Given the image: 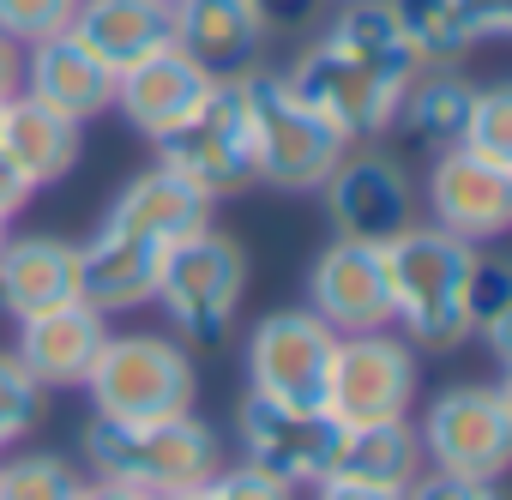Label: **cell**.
I'll return each mask as SVG.
<instances>
[{
    "label": "cell",
    "instance_id": "obj_11",
    "mask_svg": "<svg viewBox=\"0 0 512 500\" xmlns=\"http://www.w3.org/2000/svg\"><path fill=\"white\" fill-rule=\"evenodd\" d=\"M320 199H326V217H332V235H344V241H374V247H386L398 229H410L416 223V181H410V169L392 157V151H344L338 157V169L326 175V187H320Z\"/></svg>",
    "mask_w": 512,
    "mask_h": 500
},
{
    "label": "cell",
    "instance_id": "obj_29",
    "mask_svg": "<svg viewBox=\"0 0 512 500\" xmlns=\"http://www.w3.org/2000/svg\"><path fill=\"white\" fill-rule=\"evenodd\" d=\"M458 145L488 163H512V85H476Z\"/></svg>",
    "mask_w": 512,
    "mask_h": 500
},
{
    "label": "cell",
    "instance_id": "obj_21",
    "mask_svg": "<svg viewBox=\"0 0 512 500\" xmlns=\"http://www.w3.org/2000/svg\"><path fill=\"white\" fill-rule=\"evenodd\" d=\"M205 85H211V79H205L175 43H163V49H151L145 61H133V67L115 73V103H109V109H115L133 133L157 139L163 127H175V121L199 103Z\"/></svg>",
    "mask_w": 512,
    "mask_h": 500
},
{
    "label": "cell",
    "instance_id": "obj_23",
    "mask_svg": "<svg viewBox=\"0 0 512 500\" xmlns=\"http://www.w3.org/2000/svg\"><path fill=\"white\" fill-rule=\"evenodd\" d=\"M0 151L25 169L31 187H55L85 157V121H73V115L37 103L31 91H19V97L0 103Z\"/></svg>",
    "mask_w": 512,
    "mask_h": 500
},
{
    "label": "cell",
    "instance_id": "obj_28",
    "mask_svg": "<svg viewBox=\"0 0 512 500\" xmlns=\"http://www.w3.org/2000/svg\"><path fill=\"white\" fill-rule=\"evenodd\" d=\"M79 464L61 452H13L0 458V500H73Z\"/></svg>",
    "mask_w": 512,
    "mask_h": 500
},
{
    "label": "cell",
    "instance_id": "obj_26",
    "mask_svg": "<svg viewBox=\"0 0 512 500\" xmlns=\"http://www.w3.org/2000/svg\"><path fill=\"white\" fill-rule=\"evenodd\" d=\"M470 97H476V85H470L458 67H422V73L404 85V97H398V115H392V121H398L404 133H416L422 145L446 151V145H458V133H464Z\"/></svg>",
    "mask_w": 512,
    "mask_h": 500
},
{
    "label": "cell",
    "instance_id": "obj_32",
    "mask_svg": "<svg viewBox=\"0 0 512 500\" xmlns=\"http://www.w3.org/2000/svg\"><path fill=\"white\" fill-rule=\"evenodd\" d=\"M205 500H302V488L253 470V464H217L205 476Z\"/></svg>",
    "mask_w": 512,
    "mask_h": 500
},
{
    "label": "cell",
    "instance_id": "obj_27",
    "mask_svg": "<svg viewBox=\"0 0 512 500\" xmlns=\"http://www.w3.org/2000/svg\"><path fill=\"white\" fill-rule=\"evenodd\" d=\"M482 332V344L494 350V362L512 356V266L482 254L476 278H470V338Z\"/></svg>",
    "mask_w": 512,
    "mask_h": 500
},
{
    "label": "cell",
    "instance_id": "obj_37",
    "mask_svg": "<svg viewBox=\"0 0 512 500\" xmlns=\"http://www.w3.org/2000/svg\"><path fill=\"white\" fill-rule=\"evenodd\" d=\"M25 91V49L13 37H0V103Z\"/></svg>",
    "mask_w": 512,
    "mask_h": 500
},
{
    "label": "cell",
    "instance_id": "obj_8",
    "mask_svg": "<svg viewBox=\"0 0 512 500\" xmlns=\"http://www.w3.org/2000/svg\"><path fill=\"white\" fill-rule=\"evenodd\" d=\"M416 392H422L416 350L392 326H380V332H344L332 344V368H326L320 410L338 428H362V422L410 416L416 410Z\"/></svg>",
    "mask_w": 512,
    "mask_h": 500
},
{
    "label": "cell",
    "instance_id": "obj_25",
    "mask_svg": "<svg viewBox=\"0 0 512 500\" xmlns=\"http://www.w3.org/2000/svg\"><path fill=\"white\" fill-rule=\"evenodd\" d=\"M416 470H422V440H416V422H410V416L362 422V428H344V434H338L332 476L374 482V488H410Z\"/></svg>",
    "mask_w": 512,
    "mask_h": 500
},
{
    "label": "cell",
    "instance_id": "obj_17",
    "mask_svg": "<svg viewBox=\"0 0 512 500\" xmlns=\"http://www.w3.org/2000/svg\"><path fill=\"white\" fill-rule=\"evenodd\" d=\"M103 338H109V320H103L97 308L61 302V308H49V314L19 320L13 356L25 362V374H31L43 392H49V386H85V374H91Z\"/></svg>",
    "mask_w": 512,
    "mask_h": 500
},
{
    "label": "cell",
    "instance_id": "obj_9",
    "mask_svg": "<svg viewBox=\"0 0 512 500\" xmlns=\"http://www.w3.org/2000/svg\"><path fill=\"white\" fill-rule=\"evenodd\" d=\"M416 440H422L428 470L500 476L512 458V392L500 380H458L428 398Z\"/></svg>",
    "mask_w": 512,
    "mask_h": 500
},
{
    "label": "cell",
    "instance_id": "obj_20",
    "mask_svg": "<svg viewBox=\"0 0 512 500\" xmlns=\"http://www.w3.org/2000/svg\"><path fill=\"white\" fill-rule=\"evenodd\" d=\"M416 67H458L470 49L512 31V0H398Z\"/></svg>",
    "mask_w": 512,
    "mask_h": 500
},
{
    "label": "cell",
    "instance_id": "obj_30",
    "mask_svg": "<svg viewBox=\"0 0 512 500\" xmlns=\"http://www.w3.org/2000/svg\"><path fill=\"white\" fill-rule=\"evenodd\" d=\"M43 416V386L25 374L13 350H0V452H13Z\"/></svg>",
    "mask_w": 512,
    "mask_h": 500
},
{
    "label": "cell",
    "instance_id": "obj_5",
    "mask_svg": "<svg viewBox=\"0 0 512 500\" xmlns=\"http://www.w3.org/2000/svg\"><path fill=\"white\" fill-rule=\"evenodd\" d=\"M247 278H253L247 247L229 229L205 223L163 247V278H157L151 302L163 308V320L175 326L181 344H223V332L235 326V314L247 302Z\"/></svg>",
    "mask_w": 512,
    "mask_h": 500
},
{
    "label": "cell",
    "instance_id": "obj_6",
    "mask_svg": "<svg viewBox=\"0 0 512 500\" xmlns=\"http://www.w3.org/2000/svg\"><path fill=\"white\" fill-rule=\"evenodd\" d=\"M85 398H91V416H109V422L181 416L199 398V374L175 332H109L85 374Z\"/></svg>",
    "mask_w": 512,
    "mask_h": 500
},
{
    "label": "cell",
    "instance_id": "obj_16",
    "mask_svg": "<svg viewBox=\"0 0 512 500\" xmlns=\"http://www.w3.org/2000/svg\"><path fill=\"white\" fill-rule=\"evenodd\" d=\"M73 247H79V302L85 308H97L103 320L151 308L157 278H163V247L157 241L97 229L91 241H73Z\"/></svg>",
    "mask_w": 512,
    "mask_h": 500
},
{
    "label": "cell",
    "instance_id": "obj_12",
    "mask_svg": "<svg viewBox=\"0 0 512 500\" xmlns=\"http://www.w3.org/2000/svg\"><path fill=\"white\" fill-rule=\"evenodd\" d=\"M332 344H338V332L314 308L260 314L247 332V356H241L247 362V392H266V398H284V404H320Z\"/></svg>",
    "mask_w": 512,
    "mask_h": 500
},
{
    "label": "cell",
    "instance_id": "obj_40",
    "mask_svg": "<svg viewBox=\"0 0 512 500\" xmlns=\"http://www.w3.org/2000/svg\"><path fill=\"white\" fill-rule=\"evenodd\" d=\"M0 241H7V217H0Z\"/></svg>",
    "mask_w": 512,
    "mask_h": 500
},
{
    "label": "cell",
    "instance_id": "obj_38",
    "mask_svg": "<svg viewBox=\"0 0 512 500\" xmlns=\"http://www.w3.org/2000/svg\"><path fill=\"white\" fill-rule=\"evenodd\" d=\"M73 500H151V494H139V488H121V482H103V476H79Z\"/></svg>",
    "mask_w": 512,
    "mask_h": 500
},
{
    "label": "cell",
    "instance_id": "obj_1",
    "mask_svg": "<svg viewBox=\"0 0 512 500\" xmlns=\"http://www.w3.org/2000/svg\"><path fill=\"white\" fill-rule=\"evenodd\" d=\"M416 73L422 67H416L398 0H344V13L284 67V85L356 145L392 127L398 97Z\"/></svg>",
    "mask_w": 512,
    "mask_h": 500
},
{
    "label": "cell",
    "instance_id": "obj_33",
    "mask_svg": "<svg viewBox=\"0 0 512 500\" xmlns=\"http://www.w3.org/2000/svg\"><path fill=\"white\" fill-rule=\"evenodd\" d=\"M404 500H500V476H452V470H416Z\"/></svg>",
    "mask_w": 512,
    "mask_h": 500
},
{
    "label": "cell",
    "instance_id": "obj_22",
    "mask_svg": "<svg viewBox=\"0 0 512 500\" xmlns=\"http://www.w3.org/2000/svg\"><path fill=\"white\" fill-rule=\"evenodd\" d=\"M205 223H211V199L193 193V187H187L181 175H169L163 163H151V169H139V175L109 199V211H103L97 229H115V235H139V241L169 247V241H181V235H193V229H205Z\"/></svg>",
    "mask_w": 512,
    "mask_h": 500
},
{
    "label": "cell",
    "instance_id": "obj_19",
    "mask_svg": "<svg viewBox=\"0 0 512 500\" xmlns=\"http://www.w3.org/2000/svg\"><path fill=\"white\" fill-rule=\"evenodd\" d=\"M61 302H79V247L61 235H7L0 241V314L31 320Z\"/></svg>",
    "mask_w": 512,
    "mask_h": 500
},
{
    "label": "cell",
    "instance_id": "obj_7",
    "mask_svg": "<svg viewBox=\"0 0 512 500\" xmlns=\"http://www.w3.org/2000/svg\"><path fill=\"white\" fill-rule=\"evenodd\" d=\"M247 97H253V163H260V187L320 193L326 175L338 169V157L350 151V139L314 103H302L284 85V73L253 67L247 73Z\"/></svg>",
    "mask_w": 512,
    "mask_h": 500
},
{
    "label": "cell",
    "instance_id": "obj_36",
    "mask_svg": "<svg viewBox=\"0 0 512 500\" xmlns=\"http://www.w3.org/2000/svg\"><path fill=\"white\" fill-rule=\"evenodd\" d=\"M31 193H37V187L25 181V169H19V163H13L7 151H0V217L13 223V217H19V211L31 205Z\"/></svg>",
    "mask_w": 512,
    "mask_h": 500
},
{
    "label": "cell",
    "instance_id": "obj_4",
    "mask_svg": "<svg viewBox=\"0 0 512 500\" xmlns=\"http://www.w3.org/2000/svg\"><path fill=\"white\" fill-rule=\"evenodd\" d=\"M157 163L169 175H181L193 193L217 199H241L247 187H260V163H253V97L247 79H211L199 91V103L163 127L157 139Z\"/></svg>",
    "mask_w": 512,
    "mask_h": 500
},
{
    "label": "cell",
    "instance_id": "obj_3",
    "mask_svg": "<svg viewBox=\"0 0 512 500\" xmlns=\"http://www.w3.org/2000/svg\"><path fill=\"white\" fill-rule=\"evenodd\" d=\"M79 458H85L91 476L163 500V494H181V488H205V476L223 464V440L193 410L145 416V422L91 416L85 434H79Z\"/></svg>",
    "mask_w": 512,
    "mask_h": 500
},
{
    "label": "cell",
    "instance_id": "obj_31",
    "mask_svg": "<svg viewBox=\"0 0 512 500\" xmlns=\"http://www.w3.org/2000/svg\"><path fill=\"white\" fill-rule=\"evenodd\" d=\"M79 0H0V37H13L19 49H31L37 37H55L73 25Z\"/></svg>",
    "mask_w": 512,
    "mask_h": 500
},
{
    "label": "cell",
    "instance_id": "obj_13",
    "mask_svg": "<svg viewBox=\"0 0 512 500\" xmlns=\"http://www.w3.org/2000/svg\"><path fill=\"white\" fill-rule=\"evenodd\" d=\"M308 308L344 338V332H380L392 326V284H386V247L332 235L308 260Z\"/></svg>",
    "mask_w": 512,
    "mask_h": 500
},
{
    "label": "cell",
    "instance_id": "obj_15",
    "mask_svg": "<svg viewBox=\"0 0 512 500\" xmlns=\"http://www.w3.org/2000/svg\"><path fill=\"white\" fill-rule=\"evenodd\" d=\"M175 49L205 79H247L266 61L272 31L253 19L247 0H175Z\"/></svg>",
    "mask_w": 512,
    "mask_h": 500
},
{
    "label": "cell",
    "instance_id": "obj_2",
    "mask_svg": "<svg viewBox=\"0 0 512 500\" xmlns=\"http://www.w3.org/2000/svg\"><path fill=\"white\" fill-rule=\"evenodd\" d=\"M482 247L440 223H410L386 241L392 326L416 356H452L470 338V278Z\"/></svg>",
    "mask_w": 512,
    "mask_h": 500
},
{
    "label": "cell",
    "instance_id": "obj_24",
    "mask_svg": "<svg viewBox=\"0 0 512 500\" xmlns=\"http://www.w3.org/2000/svg\"><path fill=\"white\" fill-rule=\"evenodd\" d=\"M103 67H133L151 49L175 43V0H79L67 25Z\"/></svg>",
    "mask_w": 512,
    "mask_h": 500
},
{
    "label": "cell",
    "instance_id": "obj_39",
    "mask_svg": "<svg viewBox=\"0 0 512 500\" xmlns=\"http://www.w3.org/2000/svg\"><path fill=\"white\" fill-rule=\"evenodd\" d=\"M163 500H205V488H181V494H163Z\"/></svg>",
    "mask_w": 512,
    "mask_h": 500
},
{
    "label": "cell",
    "instance_id": "obj_14",
    "mask_svg": "<svg viewBox=\"0 0 512 500\" xmlns=\"http://www.w3.org/2000/svg\"><path fill=\"white\" fill-rule=\"evenodd\" d=\"M428 223L458 241H494L512 229V163H488L464 145H446L428 169Z\"/></svg>",
    "mask_w": 512,
    "mask_h": 500
},
{
    "label": "cell",
    "instance_id": "obj_10",
    "mask_svg": "<svg viewBox=\"0 0 512 500\" xmlns=\"http://www.w3.org/2000/svg\"><path fill=\"white\" fill-rule=\"evenodd\" d=\"M338 434L344 428L320 404H284V398H266V392H241V404H235L241 464L266 470L290 488H314L320 476H332Z\"/></svg>",
    "mask_w": 512,
    "mask_h": 500
},
{
    "label": "cell",
    "instance_id": "obj_18",
    "mask_svg": "<svg viewBox=\"0 0 512 500\" xmlns=\"http://www.w3.org/2000/svg\"><path fill=\"white\" fill-rule=\"evenodd\" d=\"M25 91L73 121H97L115 103V67H103L73 31H55L25 49Z\"/></svg>",
    "mask_w": 512,
    "mask_h": 500
},
{
    "label": "cell",
    "instance_id": "obj_34",
    "mask_svg": "<svg viewBox=\"0 0 512 500\" xmlns=\"http://www.w3.org/2000/svg\"><path fill=\"white\" fill-rule=\"evenodd\" d=\"M253 7V19H260L272 37H284V31H308L314 19H320V0H247Z\"/></svg>",
    "mask_w": 512,
    "mask_h": 500
},
{
    "label": "cell",
    "instance_id": "obj_35",
    "mask_svg": "<svg viewBox=\"0 0 512 500\" xmlns=\"http://www.w3.org/2000/svg\"><path fill=\"white\" fill-rule=\"evenodd\" d=\"M308 494L314 500H404V488H374V482H350V476H320Z\"/></svg>",
    "mask_w": 512,
    "mask_h": 500
}]
</instances>
